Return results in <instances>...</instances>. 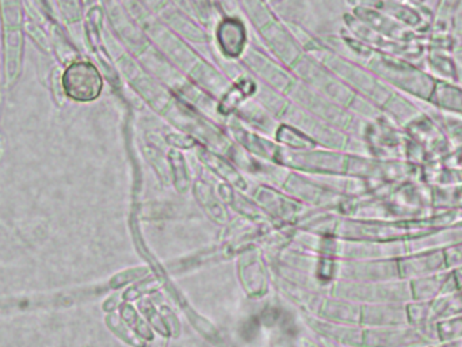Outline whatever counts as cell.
Listing matches in <instances>:
<instances>
[{"label": "cell", "mask_w": 462, "mask_h": 347, "mask_svg": "<svg viewBox=\"0 0 462 347\" xmlns=\"http://www.w3.org/2000/svg\"><path fill=\"white\" fill-rule=\"evenodd\" d=\"M62 86L69 98L79 102L94 101L102 91V79L98 69L90 62H75L67 68Z\"/></svg>", "instance_id": "obj_1"}, {"label": "cell", "mask_w": 462, "mask_h": 347, "mask_svg": "<svg viewBox=\"0 0 462 347\" xmlns=\"http://www.w3.org/2000/svg\"><path fill=\"white\" fill-rule=\"evenodd\" d=\"M107 322V326L109 328L120 338L121 341H123L125 343L130 345L133 347H142L144 346V342L141 339L140 336H137L130 328H128L126 323L121 322L120 318L116 316V315H111L106 319Z\"/></svg>", "instance_id": "obj_2"}, {"label": "cell", "mask_w": 462, "mask_h": 347, "mask_svg": "<svg viewBox=\"0 0 462 347\" xmlns=\"http://www.w3.org/2000/svg\"><path fill=\"white\" fill-rule=\"evenodd\" d=\"M122 318L125 320V323H128V326L130 327V329L140 336L141 339H151V331L148 329V327L145 326V323L139 319L137 313L130 308V306H123L122 308Z\"/></svg>", "instance_id": "obj_3"}]
</instances>
